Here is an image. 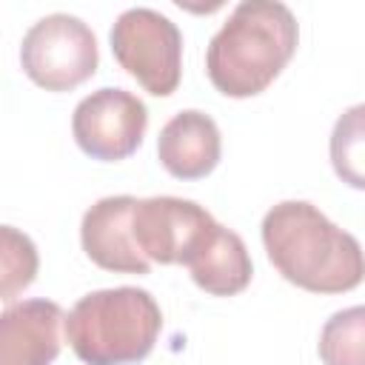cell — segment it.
<instances>
[{"instance_id": "obj_1", "label": "cell", "mask_w": 365, "mask_h": 365, "mask_svg": "<svg viewBox=\"0 0 365 365\" xmlns=\"http://www.w3.org/2000/svg\"><path fill=\"white\" fill-rule=\"evenodd\" d=\"M262 245L271 265L311 294H345L365 279L359 240L305 200H282L262 217Z\"/></svg>"}, {"instance_id": "obj_2", "label": "cell", "mask_w": 365, "mask_h": 365, "mask_svg": "<svg viewBox=\"0 0 365 365\" xmlns=\"http://www.w3.org/2000/svg\"><path fill=\"white\" fill-rule=\"evenodd\" d=\"M299 43L297 17L277 0H242L211 37L205 71L225 97L262 94L288 66Z\"/></svg>"}, {"instance_id": "obj_3", "label": "cell", "mask_w": 365, "mask_h": 365, "mask_svg": "<svg viewBox=\"0 0 365 365\" xmlns=\"http://www.w3.org/2000/svg\"><path fill=\"white\" fill-rule=\"evenodd\" d=\"M63 331L86 365H134L154 351L163 311L145 288H103L74 302Z\"/></svg>"}, {"instance_id": "obj_4", "label": "cell", "mask_w": 365, "mask_h": 365, "mask_svg": "<svg viewBox=\"0 0 365 365\" xmlns=\"http://www.w3.org/2000/svg\"><path fill=\"white\" fill-rule=\"evenodd\" d=\"M111 51L148 94L168 97L182 77V34L165 14L137 6L123 11L111 26Z\"/></svg>"}, {"instance_id": "obj_5", "label": "cell", "mask_w": 365, "mask_h": 365, "mask_svg": "<svg viewBox=\"0 0 365 365\" xmlns=\"http://www.w3.org/2000/svg\"><path fill=\"white\" fill-rule=\"evenodd\" d=\"M100 63L94 31L74 14L40 17L20 43V66L31 83L46 91H71L83 86Z\"/></svg>"}, {"instance_id": "obj_6", "label": "cell", "mask_w": 365, "mask_h": 365, "mask_svg": "<svg viewBox=\"0 0 365 365\" xmlns=\"http://www.w3.org/2000/svg\"><path fill=\"white\" fill-rule=\"evenodd\" d=\"M148 128L145 103L125 88H97L83 97L71 117V134L83 154L106 163L131 157Z\"/></svg>"}, {"instance_id": "obj_7", "label": "cell", "mask_w": 365, "mask_h": 365, "mask_svg": "<svg viewBox=\"0 0 365 365\" xmlns=\"http://www.w3.org/2000/svg\"><path fill=\"white\" fill-rule=\"evenodd\" d=\"M220 222L194 200L148 197L134 208V240L148 262L188 265Z\"/></svg>"}, {"instance_id": "obj_8", "label": "cell", "mask_w": 365, "mask_h": 365, "mask_svg": "<svg viewBox=\"0 0 365 365\" xmlns=\"http://www.w3.org/2000/svg\"><path fill=\"white\" fill-rule=\"evenodd\" d=\"M134 208L137 197H103L97 200L80 222V242L88 259L114 274H148L151 262L134 240Z\"/></svg>"}, {"instance_id": "obj_9", "label": "cell", "mask_w": 365, "mask_h": 365, "mask_svg": "<svg viewBox=\"0 0 365 365\" xmlns=\"http://www.w3.org/2000/svg\"><path fill=\"white\" fill-rule=\"evenodd\" d=\"M66 314L51 299H23L0 314V365H51Z\"/></svg>"}, {"instance_id": "obj_10", "label": "cell", "mask_w": 365, "mask_h": 365, "mask_svg": "<svg viewBox=\"0 0 365 365\" xmlns=\"http://www.w3.org/2000/svg\"><path fill=\"white\" fill-rule=\"evenodd\" d=\"M220 128L205 111L197 108L174 114L157 137V157L163 168L177 180H200L211 174L220 163Z\"/></svg>"}, {"instance_id": "obj_11", "label": "cell", "mask_w": 365, "mask_h": 365, "mask_svg": "<svg viewBox=\"0 0 365 365\" xmlns=\"http://www.w3.org/2000/svg\"><path fill=\"white\" fill-rule=\"evenodd\" d=\"M194 285L214 297H234L248 288L254 265L242 237L225 225H217L205 245L185 265Z\"/></svg>"}, {"instance_id": "obj_12", "label": "cell", "mask_w": 365, "mask_h": 365, "mask_svg": "<svg viewBox=\"0 0 365 365\" xmlns=\"http://www.w3.org/2000/svg\"><path fill=\"white\" fill-rule=\"evenodd\" d=\"M331 165L345 185L365 191V103L345 108L334 123Z\"/></svg>"}, {"instance_id": "obj_13", "label": "cell", "mask_w": 365, "mask_h": 365, "mask_svg": "<svg viewBox=\"0 0 365 365\" xmlns=\"http://www.w3.org/2000/svg\"><path fill=\"white\" fill-rule=\"evenodd\" d=\"M322 365H365V305H351L325 319L319 331Z\"/></svg>"}, {"instance_id": "obj_14", "label": "cell", "mask_w": 365, "mask_h": 365, "mask_svg": "<svg viewBox=\"0 0 365 365\" xmlns=\"http://www.w3.org/2000/svg\"><path fill=\"white\" fill-rule=\"evenodd\" d=\"M37 248L31 237L20 234L14 225H3L0 231V271H3V285L0 297L6 305H14V297L29 288L37 277Z\"/></svg>"}]
</instances>
